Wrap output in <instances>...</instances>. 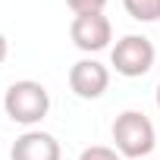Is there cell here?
I'll use <instances>...</instances> for the list:
<instances>
[{"label": "cell", "mask_w": 160, "mask_h": 160, "mask_svg": "<svg viewBox=\"0 0 160 160\" xmlns=\"http://www.w3.org/2000/svg\"><path fill=\"white\" fill-rule=\"evenodd\" d=\"M113 141H116V151L122 157L144 160L157 148V132H154V122L141 110H126L113 122Z\"/></svg>", "instance_id": "obj_1"}, {"label": "cell", "mask_w": 160, "mask_h": 160, "mask_svg": "<svg viewBox=\"0 0 160 160\" xmlns=\"http://www.w3.org/2000/svg\"><path fill=\"white\" fill-rule=\"evenodd\" d=\"M3 110L13 122L19 126H35L47 116L50 110V94L41 82H32V78H22V82H13L3 94Z\"/></svg>", "instance_id": "obj_2"}, {"label": "cell", "mask_w": 160, "mask_h": 160, "mask_svg": "<svg viewBox=\"0 0 160 160\" xmlns=\"http://www.w3.org/2000/svg\"><path fill=\"white\" fill-rule=\"evenodd\" d=\"M154 44H151V38H144V35H126V38H119L116 41V47L110 50V63H113V69L119 72V75H126V78H141V75H148L151 72V66H154Z\"/></svg>", "instance_id": "obj_3"}, {"label": "cell", "mask_w": 160, "mask_h": 160, "mask_svg": "<svg viewBox=\"0 0 160 160\" xmlns=\"http://www.w3.org/2000/svg\"><path fill=\"white\" fill-rule=\"evenodd\" d=\"M69 38L78 50H85V53H98L104 50L110 41H113V25L104 13H82V16H75L72 25H69Z\"/></svg>", "instance_id": "obj_4"}, {"label": "cell", "mask_w": 160, "mask_h": 160, "mask_svg": "<svg viewBox=\"0 0 160 160\" xmlns=\"http://www.w3.org/2000/svg\"><path fill=\"white\" fill-rule=\"evenodd\" d=\"M69 88H72L75 98H82V101H98L110 88V69L104 63L85 57V60L72 63V69H69Z\"/></svg>", "instance_id": "obj_5"}, {"label": "cell", "mask_w": 160, "mask_h": 160, "mask_svg": "<svg viewBox=\"0 0 160 160\" xmlns=\"http://www.w3.org/2000/svg\"><path fill=\"white\" fill-rule=\"evenodd\" d=\"M10 160H60V141L50 132H25L13 141Z\"/></svg>", "instance_id": "obj_6"}, {"label": "cell", "mask_w": 160, "mask_h": 160, "mask_svg": "<svg viewBox=\"0 0 160 160\" xmlns=\"http://www.w3.org/2000/svg\"><path fill=\"white\" fill-rule=\"evenodd\" d=\"M122 7L135 22H157L160 19V0H122Z\"/></svg>", "instance_id": "obj_7"}, {"label": "cell", "mask_w": 160, "mask_h": 160, "mask_svg": "<svg viewBox=\"0 0 160 160\" xmlns=\"http://www.w3.org/2000/svg\"><path fill=\"white\" fill-rule=\"evenodd\" d=\"M78 160H122L116 148H107V144H91L78 154Z\"/></svg>", "instance_id": "obj_8"}, {"label": "cell", "mask_w": 160, "mask_h": 160, "mask_svg": "<svg viewBox=\"0 0 160 160\" xmlns=\"http://www.w3.org/2000/svg\"><path fill=\"white\" fill-rule=\"evenodd\" d=\"M66 3L75 16H82V13H104L107 0H66Z\"/></svg>", "instance_id": "obj_9"}, {"label": "cell", "mask_w": 160, "mask_h": 160, "mask_svg": "<svg viewBox=\"0 0 160 160\" xmlns=\"http://www.w3.org/2000/svg\"><path fill=\"white\" fill-rule=\"evenodd\" d=\"M7 53H10V44H7V38H3V35H0V63L7 60Z\"/></svg>", "instance_id": "obj_10"}, {"label": "cell", "mask_w": 160, "mask_h": 160, "mask_svg": "<svg viewBox=\"0 0 160 160\" xmlns=\"http://www.w3.org/2000/svg\"><path fill=\"white\" fill-rule=\"evenodd\" d=\"M157 110H160V85H157Z\"/></svg>", "instance_id": "obj_11"}, {"label": "cell", "mask_w": 160, "mask_h": 160, "mask_svg": "<svg viewBox=\"0 0 160 160\" xmlns=\"http://www.w3.org/2000/svg\"><path fill=\"white\" fill-rule=\"evenodd\" d=\"M144 160H151V157H144Z\"/></svg>", "instance_id": "obj_12"}]
</instances>
